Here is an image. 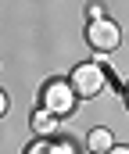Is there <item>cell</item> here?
<instances>
[{
    "instance_id": "cell-8",
    "label": "cell",
    "mask_w": 129,
    "mask_h": 154,
    "mask_svg": "<svg viewBox=\"0 0 129 154\" xmlns=\"http://www.w3.org/2000/svg\"><path fill=\"white\" fill-rule=\"evenodd\" d=\"M90 18H93V22L104 18V7H100V4H90Z\"/></svg>"
},
{
    "instance_id": "cell-7",
    "label": "cell",
    "mask_w": 129,
    "mask_h": 154,
    "mask_svg": "<svg viewBox=\"0 0 129 154\" xmlns=\"http://www.w3.org/2000/svg\"><path fill=\"white\" fill-rule=\"evenodd\" d=\"M54 154H75V147H72L68 140H57V143H54Z\"/></svg>"
},
{
    "instance_id": "cell-11",
    "label": "cell",
    "mask_w": 129,
    "mask_h": 154,
    "mask_svg": "<svg viewBox=\"0 0 129 154\" xmlns=\"http://www.w3.org/2000/svg\"><path fill=\"white\" fill-rule=\"evenodd\" d=\"M126 108H129V86H126Z\"/></svg>"
},
{
    "instance_id": "cell-4",
    "label": "cell",
    "mask_w": 129,
    "mask_h": 154,
    "mask_svg": "<svg viewBox=\"0 0 129 154\" xmlns=\"http://www.w3.org/2000/svg\"><path fill=\"white\" fill-rule=\"evenodd\" d=\"M32 129H36L40 136H54V133H57V115L47 111V108H40V111L32 115Z\"/></svg>"
},
{
    "instance_id": "cell-1",
    "label": "cell",
    "mask_w": 129,
    "mask_h": 154,
    "mask_svg": "<svg viewBox=\"0 0 129 154\" xmlns=\"http://www.w3.org/2000/svg\"><path fill=\"white\" fill-rule=\"evenodd\" d=\"M68 86L75 90V97H100L104 93V86H108V75H104V68L100 65H79V68H72V75H68Z\"/></svg>"
},
{
    "instance_id": "cell-2",
    "label": "cell",
    "mask_w": 129,
    "mask_h": 154,
    "mask_svg": "<svg viewBox=\"0 0 129 154\" xmlns=\"http://www.w3.org/2000/svg\"><path fill=\"white\" fill-rule=\"evenodd\" d=\"M43 108L54 111V115H72V108H75V90H72L65 79L47 82V90H43Z\"/></svg>"
},
{
    "instance_id": "cell-10",
    "label": "cell",
    "mask_w": 129,
    "mask_h": 154,
    "mask_svg": "<svg viewBox=\"0 0 129 154\" xmlns=\"http://www.w3.org/2000/svg\"><path fill=\"white\" fill-rule=\"evenodd\" d=\"M108 154H129V147H118V143H115V147H111Z\"/></svg>"
},
{
    "instance_id": "cell-9",
    "label": "cell",
    "mask_w": 129,
    "mask_h": 154,
    "mask_svg": "<svg viewBox=\"0 0 129 154\" xmlns=\"http://www.w3.org/2000/svg\"><path fill=\"white\" fill-rule=\"evenodd\" d=\"M7 115V97H4V90H0V118Z\"/></svg>"
},
{
    "instance_id": "cell-6",
    "label": "cell",
    "mask_w": 129,
    "mask_h": 154,
    "mask_svg": "<svg viewBox=\"0 0 129 154\" xmlns=\"http://www.w3.org/2000/svg\"><path fill=\"white\" fill-rule=\"evenodd\" d=\"M25 154H54V143H47V140H36V143H29V151Z\"/></svg>"
},
{
    "instance_id": "cell-5",
    "label": "cell",
    "mask_w": 129,
    "mask_h": 154,
    "mask_svg": "<svg viewBox=\"0 0 129 154\" xmlns=\"http://www.w3.org/2000/svg\"><path fill=\"white\" fill-rule=\"evenodd\" d=\"M86 147H90L93 154H108L111 147H115V140H111V133H108V129H93V133L86 136Z\"/></svg>"
},
{
    "instance_id": "cell-3",
    "label": "cell",
    "mask_w": 129,
    "mask_h": 154,
    "mask_svg": "<svg viewBox=\"0 0 129 154\" xmlns=\"http://www.w3.org/2000/svg\"><path fill=\"white\" fill-rule=\"evenodd\" d=\"M86 39H90V47L93 50H115L118 43H122V32H118V25L111 22V18H97V22H90V29H86Z\"/></svg>"
}]
</instances>
